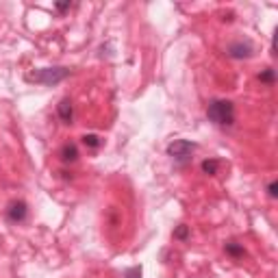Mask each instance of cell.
<instances>
[{"label": "cell", "mask_w": 278, "mask_h": 278, "mask_svg": "<svg viewBox=\"0 0 278 278\" xmlns=\"http://www.w3.org/2000/svg\"><path fill=\"white\" fill-rule=\"evenodd\" d=\"M83 144L89 146V148H100V146H102V139H100L98 135H85V137H83Z\"/></svg>", "instance_id": "cell-10"}, {"label": "cell", "mask_w": 278, "mask_h": 278, "mask_svg": "<svg viewBox=\"0 0 278 278\" xmlns=\"http://www.w3.org/2000/svg\"><path fill=\"white\" fill-rule=\"evenodd\" d=\"M61 159L65 161V163H72V161L78 159V148L74 144H65L61 148Z\"/></svg>", "instance_id": "cell-7"}, {"label": "cell", "mask_w": 278, "mask_h": 278, "mask_svg": "<svg viewBox=\"0 0 278 278\" xmlns=\"http://www.w3.org/2000/svg\"><path fill=\"white\" fill-rule=\"evenodd\" d=\"M267 192H269V198H276V196H278V182H276V180H272V182H269Z\"/></svg>", "instance_id": "cell-13"}, {"label": "cell", "mask_w": 278, "mask_h": 278, "mask_svg": "<svg viewBox=\"0 0 278 278\" xmlns=\"http://www.w3.org/2000/svg\"><path fill=\"white\" fill-rule=\"evenodd\" d=\"M194 150H196V144L187 142V139H176V142H172L170 146H167V155H170L172 159L180 161V163L192 157Z\"/></svg>", "instance_id": "cell-3"}, {"label": "cell", "mask_w": 278, "mask_h": 278, "mask_svg": "<svg viewBox=\"0 0 278 278\" xmlns=\"http://www.w3.org/2000/svg\"><path fill=\"white\" fill-rule=\"evenodd\" d=\"M224 250L230 254V257H235V259H239V257H244L246 254V250H244V246H239L237 241H228V244L224 246Z\"/></svg>", "instance_id": "cell-8"}, {"label": "cell", "mask_w": 278, "mask_h": 278, "mask_svg": "<svg viewBox=\"0 0 278 278\" xmlns=\"http://www.w3.org/2000/svg\"><path fill=\"white\" fill-rule=\"evenodd\" d=\"M124 278H142V267H130V269H126Z\"/></svg>", "instance_id": "cell-12"}, {"label": "cell", "mask_w": 278, "mask_h": 278, "mask_svg": "<svg viewBox=\"0 0 278 278\" xmlns=\"http://www.w3.org/2000/svg\"><path fill=\"white\" fill-rule=\"evenodd\" d=\"M217 167H219V161H217V159H207V161H202V172L209 174V176L217 174Z\"/></svg>", "instance_id": "cell-9"}, {"label": "cell", "mask_w": 278, "mask_h": 278, "mask_svg": "<svg viewBox=\"0 0 278 278\" xmlns=\"http://www.w3.org/2000/svg\"><path fill=\"white\" fill-rule=\"evenodd\" d=\"M57 113H59V118H61L65 124H70L72 118H74V109H72V102H70V100H61L59 107H57Z\"/></svg>", "instance_id": "cell-6"}, {"label": "cell", "mask_w": 278, "mask_h": 278, "mask_svg": "<svg viewBox=\"0 0 278 278\" xmlns=\"http://www.w3.org/2000/svg\"><path fill=\"white\" fill-rule=\"evenodd\" d=\"M228 57H233V59H248V57H252V46H250V41L230 43V46H228Z\"/></svg>", "instance_id": "cell-5"}, {"label": "cell", "mask_w": 278, "mask_h": 278, "mask_svg": "<svg viewBox=\"0 0 278 278\" xmlns=\"http://www.w3.org/2000/svg\"><path fill=\"white\" fill-rule=\"evenodd\" d=\"M207 118L217 126H233L235 124V105L230 100H211L207 107Z\"/></svg>", "instance_id": "cell-1"}, {"label": "cell", "mask_w": 278, "mask_h": 278, "mask_svg": "<svg viewBox=\"0 0 278 278\" xmlns=\"http://www.w3.org/2000/svg\"><path fill=\"white\" fill-rule=\"evenodd\" d=\"M70 7H72V3H57V9L59 11H68Z\"/></svg>", "instance_id": "cell-15"}, {"label": "cell", "mask_w": 278, "mask_h": 278, "mask_svg": "<svg viewBox=\"0 0 278 278\" xmlns=\"http://www.w3.org/2000/svg\"><path fill=\"white\" fill-rule=\"evenodd\" d=\"M26 215H28V207H26V202H24V200H16V202H11V204H9V209H7V217H9V222H13V224L24 222Z\"/></svg>", "instance_id": "cell-4"}, {"label": "cell", "mask_w": 278, "mask_h": 278, "mask_svg": "<svg viewBox=\"0 0 278 278\" xmlns=\"http://www.w3.org/2000/svg\"><path fill=\"white\" fill-rule=\"evenodd\" d=\"M70 76V70L68 68H43V70H35L28 74V80L33 83H39V85H57L65 80Z\"/></svg>", "instance_id": "cell-2"}, {"label": "cell", "mask_w": 278, "mask_h": 278, "mask_svg": "<svg viewBox=\"0 0 278 278\" xmlns=\"http://www.w3.org/2000/svg\"><path fill=\"white\" fill-rule=\"evenodd\" d=\"M259 80H261V83H274V80H276V74H274V70H272V68L263 70L261 74H259Z\"/></svg>", "instance_id": "cell-11"}, {"label": "cell", "mask_w": 278, "mask_h": 278, "mask_svg": "<svg viewBox=\"0 0 278 278\" xmlns=\"http://www.w3.org/2000/svg\"><path fill=\"white\" fill-rule=\"evenodd\" d=\"M187 233H189V230H187V226H180V228H178L176 233H174V237H178V239H185V237H187Z\"/></svg>", "instance_id": "cell-14"}]
</instances>
